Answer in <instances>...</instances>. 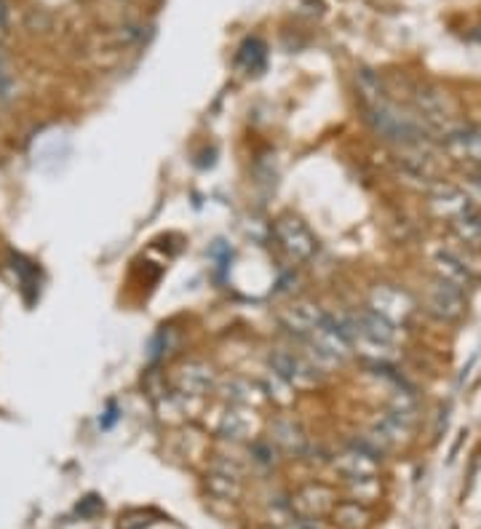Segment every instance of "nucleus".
<instances>
[{"label": "nucleus", "instance_id": "nucleus-1", "mask_svg": "<svg viewBox=\"0 0 481 529\" xmlns=\"http://www.w3.org/2000/svg\"><path fill=\"white\" fill-rule=\"evenodd\" d=\"M366 121L369 126L388 142L404 145V148H417L428 140V126L420 121V115L401 113L391 102H382L377 107H366Z\"/></svg>", "mask_w": 481, "mask_h": 529}, {"label": "nucleus", "instance_id": "nucleus-2", "mask_svg": "<svg viewBox=\"0 0 481 529\" xmlns=\"http://www.w3.org/2000/svg\"><path fill=\"white\" fill-rule=\"evenodd\" d=\"M425 311L439 321L455 324L466 316V292L434 276L431 286L425 289Z\"/></svg>", "mask_w": 481, "mask_h": 529}, {"label": "nucleus", "instance_id": "nucleus-3", "mask_svg": "<svg viewBox=\"0 0 481 529\" xmlns=\"http://www.w3.org/2000/svg\"><path fill=\"white\" fill-rule=\"evenodd\" d=\"M273 230H276L279 243L284 246V252H287L292 260L305 262V260L314 257V252H316V238L311 235V230L305 227L303 219H297V217H292V214L279 217L276 225H273Z\"/></svg>", "mask_w": 481, "mask_h": 529}, {"label": "nucleus", "instance_id": "nucleus-4", "mask_svg": "<svg viewBox=\"0 0 481 529\" xmlns=\"http://www.w3.org/2000/svg\"><path fill=\"white\" fill-rule=\"evenodd\" d=\"M271 366L276 377H281L289 388H314L319 380L316 366L311 361H305L300 353H292L287 348H276L271 353Z\"/></svg>", "mask_w": 481, "mask_h": 529}, {"label": "nucleus", "instance_id": "nucleus-5", "mask_svg": "<svg viewBox=\"0 0 481 529\" xmlns=\"http://www.w3.org/2000/svg\"><path fill=\"white\" fill-rule=\"evenodd\" d=\"M369 308H372V311H377L380 316H385L388 321L401 324V321H407V319L412 316L415 303H412V297H409L407 292H401V289H396V286L382 284V286H374V289H372Z\"/></svg>", "mask_w": 481, "mask_h": 529}, {"label": "nucleus", "instance_id": "nucleus-6", "mask_svg": "<svg viewBox=\"0 0 481 529\" xmlns=\"http://www.w3.org/2000/svg\"><path fill=\"white\" fill-rule=\"evenodd\" d=\"M334 468H337V474H342L350 484L366 482V479H374V476H377L374 452H369L366 447H350V449L339 452L337 460H334Z\"/></svg>", "mask_w": 481, "mask_h": 529}, {"label": "nucleus", "instance_id": "nucleus-7", "mask_svg": "<svg viewBox=\"0 0 481 529\" xmlns=\"http://www.w3.org/2000/svg\"><path fill=\"white\" fill-rule=\"evenodd\" d=\"M350 324L369 340L382 343V346H396L399 343V324L388 321L385 316H380L377 311H361L350 319Z\"/></svg>", "mask_w": 481, "mask_h": 529}, {"label": "nucleus", "instance_id": "nucleus-8", "mask_svg": "<svg viewBox=\"0 0 481 529\" xmlns=\"http://www.w3.org/2000/svg\"><path fill=\"white\" fill-rule=\"evenodd\" d=\"M431 265H434V276H436V278H442V281H447V284H452V286H458V289H463V292L477 281L450 249H442L439 254H434Z\"/></svg>", "mask_w": 481, "mask_h": 529}, {"label": "nucleus", "instance_id": "nucleus-9", "mask_svg": "<svg viewBox=\"0 0 481 529\" xmlns=\"http://www.w3.org/2000/svg\"><path fill=\"white\" fill-rule=\"evenodd\" d=\"M431 206H434L439 214L455 219L458 214H463L466 209H471V198H468V192H463L460 187H455V184H442V182H439V184L431 187Z\"/></svg>", "mask_w": 481, "mask_h": 529}, {"label": "nucleus", "instance_id": "nucleus-10", "mask_svg": "<svg viewBox=\"0 0 481 529\" xmlns=\"http://www.w3.org/2000/svg\"><path fill=\"white\" fill-rule=\"evenodd\" d=\"M214 385V371L206 363H187L176 377V388L182 396H206Z\"/></svg>", "mask_w": 481, "mask_h": 529}, {"label": "nucleus", "instance_id": "nucleus-11", "mask_svg": "<svg viewBox=\"0 0 481 529\" xmlns=\"http://www.w3.org/2000/svg\"><path fill=\"white\" fill-rule=\"evenodd\" d=\"M331 492L326 487H305L297 492L292 508L303 516V519H319L329 508H331Z\"/></svg>", "mask_w": 481, "mask_h": 529}, {"label": "nucleus", "instance_id": "nucleus-12", "mask_svg": "<svg viewBox=\"0 0 481 529\" xmlns=\"http://www.w3.org/2000/svg\"><path fill=\"white\" fill-rule=\"evenodd\" d=\"M209 490L219 498L236 500L241 495V471L230 463V465H214V471L209 474Z\"/></svg>", "mask_w": 481, "mask_h": 529}, {"label": "nucleus", "instance_id": "nucleus-13", "mask_svg": "<svg viewBox=\"0 0 481 529\" xmlns=\"http://www.w3.org/2000/svg\"><path fill=\"white\" fill-rule=\"evenodd\" d=\"M452 230H455L460 243L481 249V217L474 209H466L463 214H458L452 219Z\"/></svg>", "mask_w": 481, "mask_h": 529}, {"label": "nucleus", "instance_id": "nucleus-14", "mask_svg": "<svg viewBox=\"0 0 481 529\" xmlns=\"http://www.w3.org/2000/svg\"><path fill=\"white\" fill-rule=\"evenodd\" d=\"M273 441H276L279 447H284L287 452H303V447H305L303 428H300L292 417L276 420V425H273Z\"/></svg>", "mask_w": 481, "mask_h": 529}, {"label": "nucleus", "instance_id": "nucleus-15", "mask_svg": "<svg viewBox=\"0 0 481 529\" xmlns=\"http://www.w3.org/2000/svg\"><path fill=\"white\" fill-rule=\"evenodd\" d=\"M249 414H252V412L230 409V412L222 417V422H219V436H225V439H246V436L252 433V428H254V422H252Z\"/></svg>", "mask_w": 481, "mask_h": 529}, {"label": "nucleus", "instance_id": "nucleus-16", "mask_svg": "<svg viewBox=\"0 0 481 529\" xmlns=\"http://www.w3.org/2000/svg\"><path fill=\"white\" fill-rule=\"evenodd\" d=\"M447 145H450V150H452V153L466 156V158L479 161L481 164V129H477V132H466V129H460L458 134H452V137L447 140Z\"/></svg>", "mask_w": 481, "mask_h": 529}, {"label": "nucleus", "instance_id": "nucleus-17", "mask_svg": "<svg viewBox=\"0 0 481 529\" xmlns=\"http://www.w3.org/2000/svg\"><path fill=\"white\" fill-rule=\"evenodd\" d=\"M334 519L342 529H366L369 527V511L358 503H345L334 511Z\"/></svg>", "mask_w": 481, "mask_h": 529}, {"label": "nucleus", "instance_id": "nucleus-18", "mask_svg": "<svg viewBox=\"0 0 481 529\" xmlns=\"http://www.w3.org/2000/svg\"><path fill=\"white\" fill-rule=\"evenodd\" d=\"M238 64H244L249 73L262 70V64H265V46H262V40L249 38V40L241 46V51H238Z\"/></svg>", "mask_w": 481, "mask_h": 529}, {"label": "nucleus", "instance_id": "nucleus-19", "mask_svg": "<svg viewBox=\"0 0 481 529\" xmlns=\"http://www.w3.org/2000/svg\"><path fill=\"white\" fill-rule=\"evenodd\" d=\"M468 198H481V176H474V179H471V192H468Z\"/></svg>", "mask_w": 481, "mask_h": 529}, {"label": "nucleus", "instance_id": "nucleus-20", "mask_svg": "<svg viewBox=\"0 0 481 529\" xmlns=\"http://www.w3.org/2000/svg\"><path fill=\"white\" fill-rule=\"evenodd\" d=\"M5 24V5H3V0H0V27Z\"/></svg>", "mask_w": 481, "mask_h": 529}]
</instances>
